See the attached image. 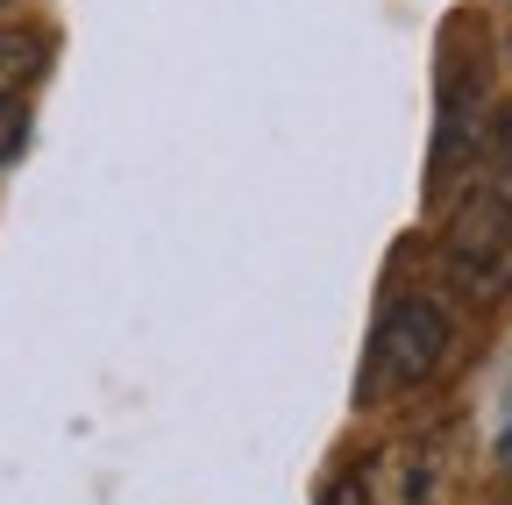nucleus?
<instances>
[{
  "mask_svg": "<svg viewBox=\"0 0 512 505\" xmlns=\"http://www.w3.org/2000/svg\"><path fill=\"white\" fill-rule=\"evenodd\" d=\"M448 356V313L434 299H392L384 321L370 335V356H363V377H356V399L377 406V399H399L413 392L420 377H434V363Z\"/></svg>",
  "mask_w": 512,
  "mask_h": 505,
  "instance_id": "f257e3e1",
  "label": "nucleus"
},
{
  "mask_svg": "<svg viewBox=\"0 0 512 505\" xmlns=\"http://www.w3.org/2000/svg\"><path fill=\"white\" fill-rule=\"evenodd\" d=\"M427 498H434V449H420V441H384L328 484V505H427Z\"/></svg>",
  "mask_w": 512,
  "mask_h": 505,
  "instance_id": "7ed1b4c3",
  "label": "nucleus"
},
{
  "mask_svg": "<svg viewBox=\"0 0 512 505\" xmlns=\"http://www.w3.org/2000/svg\"><path fill=\"white\" fill-rule=\"evenodd\" d=\"M22 143H29V100L0 93V164H8V157H22Z\"/></svg>",
  "mask_w": 512,
  "mask_h": 505,
  "instance_id": "39448f33",
  "label": "nucleus"
},
{
  "mask_svg": "<svg viewBox=\"0 0 512 505\" xmlns=\"http://www.w3.org/2000/svg\"><path fill=\"white\" fill-rule=\"evenodd\" d=\"M50 65V43L29 36V29H0V93H29V79Z\"/></svg>",
  "mask_w": 512,
  "mask_h": 505,
  "instance_id": "20e7f679",
  "label": "nucleus"
},
{
  "mask_svg": "<svg viewBox=\"0 0 512 505\" xmlns=\"http://www.w3.org/2000/svg\"><path fill=\"white\" fill-rule=\"evenodd\" d=\"M441 264L477 299L512 292V178L477 185V193L456 200V214L441 228Z\"/></svg>",
  "mask_w": 512,
  "mask_h": 505,
  "instance_id": "f03ea898",
  "label": "nucleus"
}]
</instances>
